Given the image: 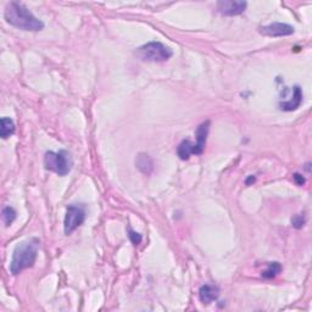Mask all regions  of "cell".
Returning <instances> with one entry per match:
<instances>
[{
    "label": "cell",
    "instance_id": "1",
    "mask_svg": "<svg viewBox=\"0 0 312 312\" xmlns=\"http://www.w3.org/2000/svg\"><path fill=\"white\" fill-rule=\"evenodd\" d=\"M4 18L8 24L22 31L38 32L44 28V22L36 18L26 5L19 2H10L5 8Z\"/></svg>",
    "mask_w": 312,
    "mask_h": 312
},
{
    "label": "cell",
    "instance_id": "2",
    "mask_svg": "<svg viewBox=\"0 0 312 312\" xmlns=\"http://www.w3.org/2000/svg\"><path fill=\"white\" fill-rule=\"evenodd\" d=\"M39 244L41 243L38 239L32 238V239L22 242L16 246L10 263L11 273L16 276V274L21 273L24 269L32 267L35 265L37 256H38Z\"/></svg>",
    "mask_w": 312,
    "mask_h": 312
},
{
    "label": "cell",
    "instance_id": "3",
    "mask_svg": "<svg viewBox=\"0 0 312 312\" xmlns=\"http://www.w3.org/2000/svg\"><path fill=\"white\" fill-rule=\"evenodd\" d=\"M44 166L48 171L55 172L60 177H65L72 170V156L67 150L47 151L44 155Z\"/></svg>",
    "mask_w": 312,
    "mask_h": 312
},
{
    "label": "cell",
    "instance_id": "4",
    "mask_svg": "<svg viewBox=\"0 0 312 312\" xmlns=\"http://www.w3.org/2000/svg\"><path fill=\"white\" fill-rule=\"evenodd\" d=\"M135 56L141 61L164 62L172 58L174 52L160 42H149L135 50Z\"/></svg>",
    "mask_w": 312,
    "mask_h": 312
},
{
    "label": "cell",
    "instance_id": "5",
    "mask_svg": "<svg viewBox=\"0 0 312 312\" xmlns=\"http://www.w3.org/2000/svg\"><path fill=\"white\" fill-rule=\"evenodd\" d=\"M87 212L83 205H70L67 208L64 221V232L66 235L72 234L86 221Z\"/></svg>",
    "mask_w": 312,
    "mask_h": 312
},
{
    "label": "cell",
    "instance_id": "6",
    "mask_svg": "<svg viewBox=\"0 0 312 312\" xmlns=\"http://www.w3.org/2000/svg\"><path fill=\"white\" fill-rule=\"evenodd\" d=\"M248 3L237 2V0H222L217 3V10L221 15L237 16L245 11Z\"/></svg>",
    "mask_w": 312,
    "mask_h": 312
},
{
    "label": "cell",
    "instance_id": "7",
    "mask_svg": "<svg viewBox=\"0 0 312 312\" xmlns=\"http://www.w3.org/2000/svg\"><path fill=\"white\" fill-rule=\"evenodd\" d=\"M295 32L294 27L282 22H273L267 26L260 27V33L267 37H285L291 36Z\"/></svg>",
    "mask_w": 312,
    "mask_h": 312
},
{
    "label": "cell",
    "instance_id": "8",
    "mask_svg": "<svg viewBox=\"0 0 312 312\" xmlns=\"http://www.w3.org/2000/svg\"><path fill=\"white\" fill-rule=\"evenodd\" d=\"M210 126H211V122L205 121L198 127L197 132H195V135H197V143H194V155H201L204 152V150H205Z\"/></svg>",
    "mask_w": 312,
    "mask_h": 312
},
{
    "label": "cell",
    "instance_id": "9",
    "mask_svg": "<svg viewBox=\"0 0 312 312\" xmlns=\"http://www.w3.org/2000/svg\"><path fill=\"white\" fill-rule=\"evenodd\" d=\"M220 295V288L214 284H204L199 289V297L203 303H211L215 300H217Z\"/></svg>",
    "mask_w": 312,
    "mask_h": 312
},
{
    "label": "cell",
    "instance_id": "10",
    "mask_svg": "<svg viewBox=\"0 0 312 312\" xmlns=\"http://www.w3.org/2000/svg\"><path fill=\"white\" fill-rule=\"evenodd\" d=\"M301 101H302L301 88L299 86H295L293 92V99H290V100L288 101H284V103H280L279 107L280 110H283V111H293V110H296L297 107L301 105Z\"/></svg>",
    "mask_w": 312,
    "mask_h": 312
},
{
    "label": "cell",
    "instance_id": "11",
    "mask_svg": "<svg viewBox=\"0 0 312 312\" xmlns=\"http://www.w3.org/2000/svg\"><path fill=\"white\" fill-rule=\"evenodd\" d=\"M135 166L144 175H150L154 171V163H152L151 158L144 152L138 154L137 159H135Z\"/></svg>",
    "mask_w": 312,
    "mask_h": 312
},
{
    "label": "cell",
    "instance_id": "12",
    "mask_svg": "<svg viewBox=\"0 0 312 312\" xmlns=\"http://www.w3.org/2000/svg\"><path fill=\"white\" fill-rule=\"evenodd\" d=\"M177 155L180 156L181 160H189L191 156L194 155V143H192L189 139H184L177 147Z\"/></svg>",
    "mask_w": 312,
    "mask_h": 312
},
{
    "label": "cell",
    "instance_id": "13",
    "mask_svg": "<svg viewBox=\"0 0 312 312\" xmlns=\"http://www.w3.org/2000/svg\"><path fill=\"white\" fill-rule=\"evenodd\" d=\"M16 127L15 122L11 120L10 117H3L2 118V127H0V135L3 139L9 138L15 133Z\"/></svg>",
    "mask_w": 312,
    "mask_h": 312
},
{
    "label": "cell",
    "instance_id": "14",
    "mask_svg": "<svg viewBox=\"0 0 312 312\" xmlns=\"http://www.w3.org/2000/svg\"><path fill=\"white\" fill-rule=\"evenodd\" d=\"M16 215L18 214H16L15 209L11 208V206H7V208L3 209L2 217H3V221H4L5 226L9 227L11 223L16 220Z\"/></svg>",
    "mask_w": 312,
    "mask_h": 312
},
{
    "label": "cell",
    "instance_id": "15",
    "mask_svg": "<svg viewBox=\"0 0 312 312\" xmlns=\"http://www.w3.org/2000/svg\"><path fill=\"white\" fill-rule=\"evenodd\" d=\"M280 271H282V266H280L279 263L271 262L268 265V268L262 272V277L267 278V279H269V278H274L280 273Z\"/></svg>",
    "mask_w": 312,
    "mask_h": 312
},
{
    "label": "cell",
    "instance_id": "16",
    "mask_svg": "<svg viewBox=\"0 0 312 312\" xmlns=\"http://www.w3.org/2000/svg\"><path fill=\"white\" fill-rule=\"evenodd\" d=\"M305 223H306V218L303 215H296V216H294L293 218H291V226L296 229L302 228V227L305 226Z\"/></svg>",
    "mask_w": 312,
    "mask_h": 312
},
{
    "label": "cell",
    "instance_id": "17",
    "mask_svg": "<svg viewBox=\"0 0 312 312\" xmlns=\"http://www.w3.org/2000/svg\"><path fill=\"white\" fill-rule=\"evenodd\" d=\"M128 238H129L130 242H132L133 245H139V244L141 243V240H143V237H141V234H139V233H137V232H134L132 228H128Z\"/></svg>",
    "mask_w": 312,
    "mask_h": 312
},
{
    "label": "cell",
    "instance_id": "18",
    "mask_svg": "<svg viewBox=\"0 0 312 312\" xmlns=\"http://www.w3.org/2000/svg\"><path fill=\"white\" fill-rule=\"evenodd\" d=\"M294 181L296 182L297 186H302V184L305 183V178H303L302 176L299 175V174L294 175Z\"/></svg>",
    "mask_w": 312,
    "mask_h": 312
},
{
    "label": "cell",
    "instance_id": "19",
    "mask_svg": "<svg viewBox=\"0 0 312 312\" xmlns=\"http://www.w3.org/2000/svg\"><path fill=\"white\" fill-rule=\"evenodd\" d=\"M252 182H255V177L254 176H251V177H249L248 180H246V186H250V184L252 183Z\"/></svg>",
    "mask_w": 312,
    "mask_h": 312
}]
</instances>
